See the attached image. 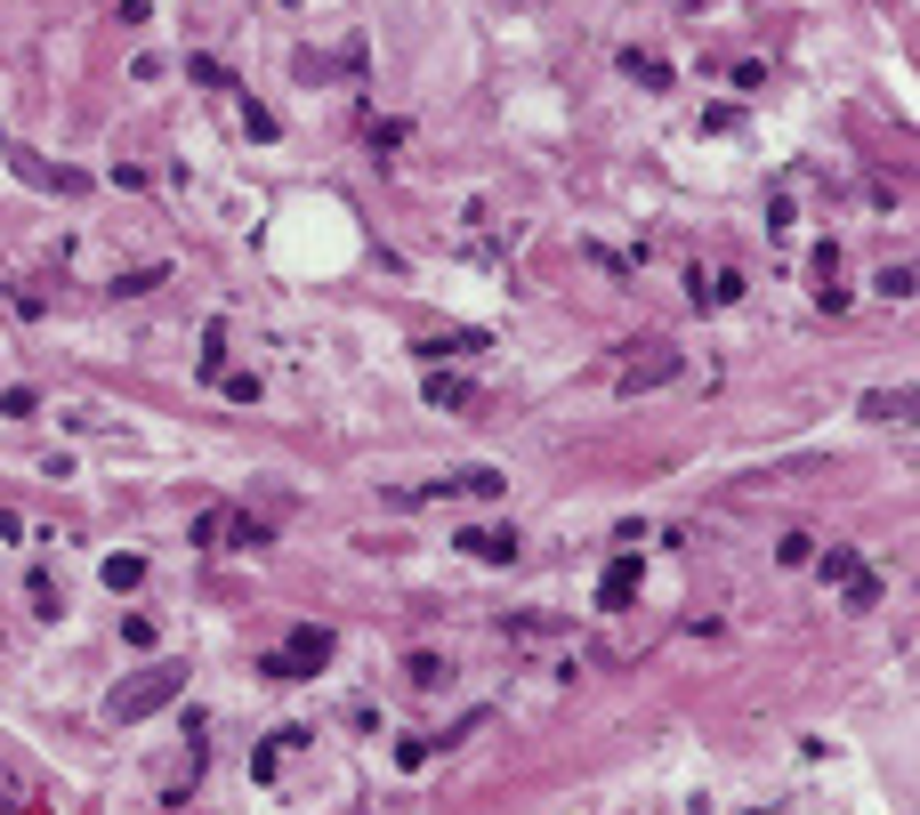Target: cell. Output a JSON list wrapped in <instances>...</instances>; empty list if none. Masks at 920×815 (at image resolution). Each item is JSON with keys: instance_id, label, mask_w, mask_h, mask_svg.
Here are the masks:
<instances>
[{"instance_id": "8", "label": "cell", "mask_w": 920, "mask_h": 815, "mask_svg": "<svg viewBox=\"0 0 920 815\" xmlns=\"http://www.w3.org/2000/svg\"><path fill=\"white\" fill-rule=\"evenodd\" d=\"M363 65V49H347V57H315V49H307L299 57V81H332V73H356Z\"/></svg>"}, {"instance_id": "17", "label": "cell", "mask_w": 920, "mask_h": 815, "mask_svg": "<svg viewBox=\"0 0 920 815\" xmlns=\"http://www.w3.org/2000/svg\"><path fill=\"white\" fill-rule=\"evenodd\" d=\"M113 9H121V16H130V25H138V16H146V0H113Z\"/></svg>"}, {"instance_id": "7", "label": "cell", "mask_w": 920, "mask_h": 815, "mask_svg": "<svg viewBox=\"0 0 920 815\" xmlns=\"http://www.w3.org/2000/svg\"><path fill=\"white\" fill-rule=\"evenodd\" d=\"M815 574H824V582H840V589H848L856 574H864V558H856V549H848V541H832V549H824V558H815Z\"/></svg>"}, {"instance_id": "6", "label": "cell", "mask_w": 920, "mask_h": 815, "mask_svg": "<svg viewBox=\"0 0 920 815\" xmlns=\"http://www.w3.org/2000/svg\"><path fill=\"white\" fill-rule=\"evenodd\" d=\"M622 73L638 81V89H670V65H662L654 49H622Z\"/></svg>"}, {"instance_id": "5", "label": "cell", "mask_w": 920, "mask_h": 815, "mask_svg": "<svg viewBox=\"0 0 920 815\" xmlns=\"http://www.w3.org/2000/svg\"><path fill=\"white\" fill-rule=\"evenodd\" d=\"M630 598H638V549H622V558L606 565V582H598V606H606V614H622Z\"/></svg>"}, {"instance_id": "10", "label": "cell", "mask_w": 920, "mask_h": 815, "mask_svg": "<svg viewBox=\"0 0 920 815\" xmlns=\"http://www.w3.org/2000/svg\"><path fill=\"white\" fill-rule=\"evenodd\" d=\"M187 73L202 81V89H235V73H227V65H218V57H187Z\"/></svg>"}, {"instance_id": "1", "label": "cell", "mask_w": 920, "mask_h": 815, "mask_svg": "<svg viewBox=\"0 0 920 815\" xmlns=\"http://www.w3.org/2000/svg\"><path fill=\"white\" fill-rule=\"evenodd\" d=\"M187 695V662H146V670H130V679L106 695V719L113 727H138V719H154L162 703H178Z\"/></svg>"}, {"instance_id": "9", "label": "cell", "mask_w": 920, "mask_h": 815, "mask_svg": "<svg viewBox=\"0 0 920 815\" xmlns=\"http://www.w3.org/2000/svg\"><path fill=\"white\" fill-rule=\"evenodd\" d=\"M146 582V558H138V549H121V558H106V589L121 598V589H138Z\"/></svg>"}, {"instance_id": "12", "label": "cell", "mask_w": 920, "mask_h": 815, "mask_svg": "<svg viewBox=\"0 0 920 815\" xmlns=\"http://www.w3.org/2000/svg\"><path fill=\"white\" fill-rule=\"evenodd\" d=\"M872 606H881V582L856 574V582H848V614H872Z\"/></svg>"}, {"instance_id": "3", "label": "cell", "mask_w": 920, "mask_h": 815, "mask_svg": "<svg viewBox=\"0 0 920 815\" xmlns=\"http://www.w3.org/2000/svg\"><path fill=\"white\" fill-rule=\"evenodd\" d=\"M670 380H679V348H646V356L622 363L613 388H622V396H646V388H670Z\"/></svg>"}, {"instance_id": "4", "label": "cell", "mask_w": 920, "mask_h": 815, "mask_svg": "<svg viewBox=\"0 0 920 815\" xmlns=\"http://www.w3.org/2000/svg\"><path fill=\"white\" fill-rule=\"evenodd\" d=\"M461 549H468L477 565H517V534H509V525H468Z\"/></svg>"}, {"instance_id": "16", "label": "cell", "mask_w": 920, "mask_h": 815, "mask_svg": "<svg viewBox=\"0 0 920 815\" xmlns=\"http://www.w3.org/2000/svg\"><path fill=\"white\" fill-rule=\"evenodd\" d=\"M864 412H872V420H905V412H912V396H872Z\"/></svg>"}, {"instance_id": "15", "label": "cell", "mask_w": 920, "mask_h": 815, "mask_svg": "<svg viewBox=\"0 0 920 815\" xmlns=\"http://www.w3.org/2000/svg\"><path fill=\"white\" fill-rule=\"evenodd\" d=\"M413 686H444V655H413Z\"/></svg>"}, {"instance_id": "2", "label": "cell", "mask_w": 920, "mask_h": 815, "mask_svg": "<svg viewBox=\"0 0 920 815\" xmlns=\"http://www.w3.org/2000/svg\"><path fill=\"white\" fill-rule=\"evenodd\" d=\"M323 662H332V630L299 622V630H291V646H283V655H267L259 670H267V679H315Z\"/></svg>"}, {"instance_id": "14", "label": "cell", "mask_w": 920, "mask_h": 815, "mask_svg": "<svg viewBox=\"0 0 920 815\" xmlns=\"http://www.w3.org/2000/svg\"><path fill=\"white\" fill-rule=\"evenodd\" d=\"M881 299H912V267H905V259H896V267L881 275Z\"/></svg>"}, {"instance_id": "13", "label": "cell", "mask_w": 920, "mask_h": 815, "mask_svg": "<svg viewBox=\"0 0 920 815\" xmlns=\"http://www.w3.org/2000/svg\"><path fill=\"white\" fill-rule=\"evenodd\" d=\"M404 137H413V130H404V121H372V154H396Z\"/></svg>"}, {"instance_id": "11", "label": "cell", "mask_w": 920, "mask_h": 815, "mask_svg": "<svg viewBox=\"0 0 920 815\" xmlns=\"http://www.w3.org/2000/svg\"><path fill=\"white\" fill-rule=\"evenodd\" d=\"M428 404H437V412H461V404H468V388H461V380H428Z\"/></svg>"}]
</instances>
